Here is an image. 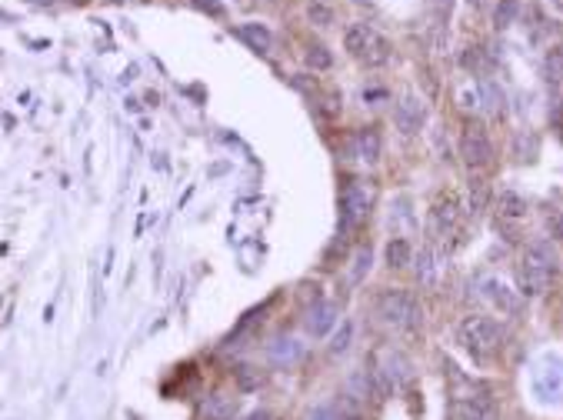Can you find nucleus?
<instances>
[{"instance_id":"nucleus-3","label":"nucleus","mask_w":563,"mask_h":420,"mask_svg":"<svg viewBox=\"0 0 563 420\" xmlns=\"http://www.w3.org/2000/svg\"><path fill=\"white\" fill-rule=\"evenodd\" d=\"M377 200V190L370 180H347L340 190V233H350L357 223H364Z\"/></svg>"},{"instance_id":"nucleus-27","label":"nucleus","mask_w":563,"mask_h":420,"mask_svg":"<svg viewBox=\"0 0 563 420\" xmlns=\"http://www.w3.org/2000/svg\"><path fill=\"white\" fill-rule=\"evenodd\" d=\"M370 260H374V250H370V247H360V250H357V257H354V274H350V280H354V284H360V280L367 277V270H370Z\"/></svg>"},{"instance_id":"nucleus-4","label":"nucleus","mask_w":563,"mask_h":420,"mask_svg":"<svg viewBox=\"0 0 563 420\" xmlns=\"http://www.w3.org/2000/svg\"><path fill=\"white\" fill-rule=\"evenodd\" d=\"M460 154H464V164L470 170H480L494 160V144H490V137L480 123H467L464 137H460Z\"/></svg>"},{"instance_id":"nucleus-8","label":"nucleus","mask_w":563,"mask_h":420,"mask_svg":"<svg viewBox=\"0 0 563 420\" xmlns=\"http://www.w3.org/2000/svg\"><path fill=\"white\" fill-rule=\"evenodd\" d=\"M423 117H427V111H423L420 97L403 94V100L397 104V127H400V133H417L420 127H423Z\"/></svg>"},{"instance_id":"nucleus-2","label":"nucleus","mask_w":563,"mask_h":420,"mask_svg":"<svg viewBox=\"0 0 563 420\" xmlns=\"http://www.w3.org/2000/svg\"><path fill=\"white\" fill-rule=\"evenodd\" d=\"M377 317L397 331H413L420 324V300L410 290H386L377 297Z\"/></svg>"},{"instance_id":"nucleus-9","label":"nucleus","mask_w":563,"mask_h":420,"mask_svg":"<svg viewBox=\"0 0 563 420\" xmlns=\"http://www.w3.org/2000/svg\"><path fill=\"white\" fill-rule=\"evenodd\" d=\"M330 327H337V304H330V300L313 304L307 314V333L310 337H323Z\"/></svg>"},{"instance_id":"nucleus-28","label":"nucleus","mask_w":563,"mask_h":420,"mask_svg":"<svg viewBox=\"0 0 563 420\" xmlns=\"http://www.w3.org/2000/svg\"><path fill=\"white\" fill-rule=\"evenodd\" d=\"M240 33L257 47V50H270V33H267L264 27H254V23H247V27H240Z\"/></svg>"},{"instance_id":"nucleus-31","label":"nucleus","mask_w":563,"mask_h":420,"mask_svg":"<svg viewBox=\"0 0 563 420\" xmlns=\"http://www.w3.org/2000/svg\"><path fill=\"white\" fill-rule=\"evenodd\" d=\"M307 420H337V410L330 407V404H323V407H313L310 410Z\"/></svg>"},{"instance_id":"nucleus-23","label":"nucleus","mask_w":563,"mask_h":420,"mask_svg":"<svg viewBox=\"0 0 563 420\" xmlns=\"http://www.w3.org/2000/svg\"><path fill=\"white\" fill-rule=\"evenodd\" d=\"M330 64H333V54L327 50V47H320V44L307 47V67L310 70H330Z\"/></svg>"},{"instance_id":"nucleus-22","label":"nucleus","mask_w":563,"mask_h":420,"mask_svg":"<svg viewBox=\"0 0 563 420\" xmlns=\"http://www.w3.org/2000/svg\"><path fill=\"white\" fill-rule=\"evenodd\" d=\"M350 343H354V321H343L337 327V333L330 337V354H347Z\"/></svg>"},{"instance_id":"nucleus-5","label":"nucleus","mask_w":563,"mask_h":420,"mask_svg":"<svg viewBox=\"0 0 563 420\" xmlns=\"http://www.w3.org/2000/svg\"><path fill=\"white\" fill-rule=\"evenodd\" d=\"M453 420H497V407L486 394L476 397H460L453 404Z\"/></svg>"},{"instance_id":"nucleus-24","label":"nucleus","mask_w":563,"mask_h":420,"mask_svg":"<svg viewBox=\"0 0 563 420\" xmlns=\"http://www.w3.org/2000/svg\"><path fill=\"white\" fill-rule=\"evenodd\" d=\"M517 13H520V0H500L497 11H494V23L503 31V27H510V23H513V17H517Z\"/></svg>"},{"instance_id":"nucleus-15","label":"nucleus","mask_w":563,"mask_h":420,"mask_svg":"<svg viewBox=\"0 0 563 420\" xmlns=\"http://www.w3.org/2000/svg\"><path fill=\"white\" fill-rule=\"evenodd\" d=\"M437 274H440V264H437V250L433 247H423L417 254V280L423 287H433L437 284Z\"/></svg>"},{"instance_id":"nucleus-14","label":"nucleus","mask_w":563,"mask_h":420,"mask_svg":"<svg viewBox=\"0 0 563 420\" xmlns=\"http://www.w3.org/2000/svg\"><path fill=\"white\" fill-rule=\"evenodd\" d=\"M523 214H527V200L520 197L517 190H503L497 197V217H503V221H523Z\"/></svg>"},{"instance_id":"nucleus-20","label":"nucleus","mask_w":563,"mask_h":420,"mask_svg":"<svg viewBox=\"0 0 563 420\" xmlns=\"http://www.w3.org/2000/svg\"><path fill=\"white\" fill-rule=\"evenodd\" d=\"M360 57H364V64H367V67H384L386 60H390V47H386L384 37H377V33H374V40L367 44V50H364Z\"/></svg>"},{"instance_id":"nucleus-10","label":"nucleus","mask_w":563,"mask_h":420,"mask_svg":"<svg viewBox=\"0 0 563 420\" xmlns=\"http://www.w3.org/2000/svg\"><path fill=\"white\" fill-rule=\"evenodd\" d=\"M430 221H433V233H453V231H457V221H460V204H457L453 194H447V197L433 207Z\"/></svg>"},{"instance_id":"nucleus-6","label":"nucleus","mask_w":563,"mask_h":420,"mask_svg":"<svg viewBox=\"0 0 563 420\" xmlns=\"http://www.w3.org/2000/svg\"><path fill=\"white\" fill-rule=\"evenodd\" d=\"M520 264L533 267V270H540V274H550L557 270V247L550 241H530L523 247V260Z\"/></svg>"},{"instance_id":"nucleus-12","label":"nucleus","mask_w":563,"mask_h":420,"mask_svg":"<svg viewBox=\"0 0 563 420\" xmlns=\"http://www.w3.org/2000/svg\"><path fill=\"white\" fill-rule=\"evenodd\" d=\"M517 284H520V294H527V297H540L547 284H550V274H540V270H533V267L520 264L517 267Z\"/></svg>"},{"instance_id":"nucleus-25","label":"nucleus","mask_w":563,"mask_h":420,"mask_svg":"<svg viewBox=\"0 0 563 420\" xmlns=\"http://www.w3.org/2000/svg\"><path fill=\"white\" fill-rule=\"evenodd\" d=\"M480 94H484V104L490 107L494 114L503 111V90L494 84V80H480Z\"/></svg>"},{"instance_id":"nucleus-16","label":"nucleus","mask_w":563,"mask_h":420,"mask_svg":"<svg viewBox=\"0 0 563 420\" xmlns=\"http://www.w3.org/2000/svg\"><path fill=\"white\" fill-rule=\"evenodd\" d=\"M370 40H374V31H370L367 23H350V27H347V33H343V47H347L350 54H357V57L364 54Z\"/></svg>"},{"instance_id":"nucleus-21","label":"nucleus","mask_w":563,"mask_h":420,"mask_svg":"<svg viewBox=\"0 0 563 420\" xmlns=\"http://www.w3.org/2000/svg\"><path fill=\"white\" fill-rule=\"evenodd\" d=\"M347 394H350V400H354V404H360L364 397H374V390H370V374L357 370V374L347 380Z\"/></svg>"},{"instance_id":"nucleus-17","label":"nucleus","mask_w":563,"mask_h":420,"mask_svg":"<svg viewBox=\"0 0 563 420\" xmlns=\"http://www.w3.org/2000/svg\"><path fill=\"white\" fill-rule=\"evenodd\" d=\"M486 197H490V187H486L484 177L467 180V214H480L486 207Z\"/></svg>"},{"instance_id":"nucleus-32","label":"nucleus","mask_w":563,"mask_h":420,"mask_svg":"<svg viewBox=\"0 0 563 420\" xmlns=\"http://www.w3.org/2000/svg\"><path fill=\"white\" fill-rule=\"evenodd\" d=\"M550 223H553V233H557V237H563V214H553Z\"/></svg>"},{"instance_id":"nucleus-26","label":"nucleus","mask_w":563,"mask_h":420,"mask_svg":"<svg viewBox=\"0 0 563 420\" xmlns=\"http://www.w3.org/2000/svg\"><path fill=\"white\" fill-rule=\"evenodd\" d=\"M207 417L210 420H230L233 417V400L230 397H213L207 404Z\"/></svg>"},{"instance_id":"nucleus-1","label":"nucleus","mask_w":563,"mask_h":420,"mask_svg":"<svg viewBox=\"0 0 563 420\" xmlns=\"http://www.w3.org/2000/svg\"><path fill=\"white\" fill-rule=\"evenodd\" d=\"M457 341L464 350L476 357V360H484L486 354H494L500 347V327L497 321H490V317H480V314H470L464 321L457 324Z\"/></svg>"},{"instance_id":"nucleus-29","label":"nucleus","mask_w":563,"mask_h":420,"mask_svg":"<svg viewBox=\"0 0 563 420\" xmlns=\"http://www.w3.org/2000/svg\"><path fill=\"white\" fill-rule=\"evenodd\" d=\"M307 17H310V23H320V27H327V23L333 21V11H330V7H323V4H310Z\"/></svg>"},{"instance_id":"nucleus-33","label":"nucleus","mask_w":563,"mask_h":420,"mask_svg":"<svg viewBox=\"0 0 563 420\" xmlns=\"http://www.w3.org/2000/svg\"><path fill=\"white\" fill-rule=\"evenodd\" d=\"M247 420H274V417H270L267 410H257V414H250V417H247Z\"/></svg>"},{"instance_id":"nucleus-30","label":"nucleus","mask_w":563,"mask_h":420,"mask_svg":"<svg viewBox=\"0 0 563 420\" xmlns=\"http://www.w3.org/2000/svg\"><path fill=\"white\" fill-rule=\"evenodd\" d=\"M237 384H240V390H254L260 384V374H257L254 367H240L237 370Z\"/></svg>"},{"instance_id":"nucleus-13","label":"nucleus","mask_w":563,"mask_h":420,"mask_svg":"<svg viewBox=\"0 0 563 420\" xmlns=\"http://www.w3.org/2000/svg\"><path fill=\"white\" fill-rule=\"evenodd\" d=\"M384 374H386V380L394 384V387H403V384H410V360L403 354H397V350H390V354H384Z\"/></svg>"},{"instance_id":"nucleus-19","label":"nucleus","mask_w":563,"mask_h":420,"mask_svg":"<svg viewBox=\"0 0 563 420\" xmlns=\"http://www.w3.org/2000/svg\"><path fill=\"white\" fill-rule=\"evenodd\" d=\"M303 354V347H300L297 341H274L270 343V360H274V364H294V360H297V357Z\"/></svg>"},{"instance_id":"nucleus-11","label":"nucleus","mask_w":563,"mask_h":420,"mask_svg":"<svg viewBox=\"0 0 563 420\" xmlns=\"http://www.w3.org/2000/svg\"><path fill=\"white\" fill-rule=\"evenodd\" d=\"M350 147H354L357 160H367V164H377V160H380V133H377L374 127L357 131L354 140H350Z\"/></svg>"},{"instance_id":"nucleus-7","label":"nucleus","mask_w":563,"mask_h":420,"mask_svg":"<svg viewBox=\"0 0 563 420\" xmlns=\"http://www.w3.org/2000/svg\"><path fill=\"white\" fill-rule=\"evenodd\" d=\"M480 290H484V297L494 304L497 310H503V314H517L520 310V290H510L503 280H484L480 284Z\"/></svg>"},{"instance_id":"nucleus-18","label":"nucleus","mask_w":563,"mask_h":420,"mask_svg":"<svg viewBox=\"0 0 563 420\" xmlns=\"http://www.w3.org/2000/svg\"><path fill=\"white\" fill-rule=\"evenodd\" d=\"M410 260H413V247H410L403 237H397V241L386 243V264L394 267V270H403Z\"/></svg>"}]
</instances>
